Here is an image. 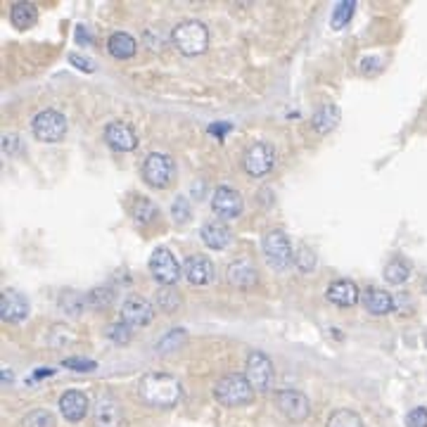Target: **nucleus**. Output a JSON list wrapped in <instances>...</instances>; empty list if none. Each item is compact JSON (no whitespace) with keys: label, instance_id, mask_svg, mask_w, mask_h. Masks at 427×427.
Returning a JSON list of instances; mask_svg holds the SVG:
<instances>
[{"label":"nucleus","instance_id":"1","mask_svg":"<svg viewBox=\"0 0 427 427\" xmlns=\"http://www.w3.org/2000/svg\"><path fill=\"white\" fill-rule=\"evenodd\" d=\"M138 397L154 408H174L183 397L181 382L169 373H147L138 382Z\"/></svg>","mask_w":427,"mask_h":427},{"label":"nucleus","instance_id":"2","mask_svg":"<svg viewBox=\"0 0 427 427\" xmlns=\"http://www.w3.org/2000/svg\"><path fill=\"white\" fill-rule=\"evenodd\" d=\"M214 397H216V401H219L221 406L240 408V406L252 403L254 387L249 385L247 375L230 373V375H224V378L214 385Z\"/></svg>","mask_w":427,"mask_h":427},{"label":"nucleus","instance_id":"3","mask_svg":"<svg viewBox=\"0 0 427 427\" xmlns=\"http://www.w3.org/2000/svg\"><path fill=\"white\" fill-rule=\"evenodd\" d=\"M171 43L188 57L202 55L209 48V29L197 19H183L171 31Z\"/></svg>","mask_w":427,"mask_h":427},{"label":"nucleus","instance_id":"4","mask_svg":"<svg viewBox=\"0 0 427 427\" xmlns=\"http://www.w3.org/2000/svg\"><path fill=\"white\" fill-rule=\"evenodd\" d=\"M262 247H264L266 262L273 266L275 271H285L287 266L295 262V252H292L290 237H287L280 228H273L266 233L262 240Z\"/></svg>","mask_w":427,"mask_h":427},{"label":"nucleus","instance_id":"5","mask_svg":"<svg viewBox=\"0 0 427 427\" xmlns=\"http://www.w3.org/2000/svg\"><path fill=\"white\" fill-rule=\"evenodd\" d=\"M31 131L41 143H60L66 133V116L57 109H41L33 116Z\"/></svg>","mask_w":427,"mask_h":427},{"label":"nucleus","instance_id":"6","mask_svg":"<svg viewBox=\"0 0 427 427\" xmlns=\"http://www.w3.org/2000/svg\"><path fill=\"white\" fill-rule=\"evenodd\" d=\"M247 368H245V375L249 380V385L254 387V392H266L273 387L275 382V368H273V361L266 356L264 352H252L247 356Z\"/></svg>","mask_w":427,"mask_h":427},{"label":"nucleus","instance_id":"7","mask_svg":"<svg viewBox=\"0 0 427 427\" xmlns=\"http://www.w3.org/2000/svg\"><path fill=\"white\" fill-rule=\"evenodd\" d=\"M143 181L147 183L149 188H166L171 183L176 174V166H174V159L164 152H152L145 157L143 162Z\"/></svg>","mask_w":427,"mask_h":427},{"label":"nucleus","instance_id":"8","mask_svg":"<svg viewBox=\"0 0 427 427\" xmlns=\"http://www.w3.org/2000/svg\"><path fill=\"white\" fill-rule=\"evenodd\" d=\"M275 408L285 415L290 423H304V420L311 415V403H309V397L299 390H280L275 392L273 397Z\"/></svg>","mask_w":427,"mask_h":427},{"label":"nucleus","instance_id":"9","mask_svg":"<svg viewBox=\"0 0 427 427\" xmlns=\"http://www.w3.org/2000/svg\"><path fill=\"white\" fill-rule=\"evenodd\" d=\"M93 427H124V408L112 392H100L93 401Z\"/></svg>","mask_w":427,"mask_h":427},{"label":"nucleus","instance_id":"10","mask_svg":"<svg viewBox=\"0 0 427 427\" xmlns=\"http://www.w3.org/2000/svg\"><path fill=\"white\" fill-rule=\"evenodd\" d=\"M275 164V147L271 143H254L245 149L242 157V169L247 171L252 179H262L269 174Z\"/></svg>","mask_w":427,"mask_h":427},{"label":"nucleus","instance_id":"11","mask_svg":"<svg viewBox=\"0 0 427 427\" xmlns=\"http://www.w3.org/2000/svg\"><path fill=\"white\" fill-rule=\"evenodd\" d=\"M149 271H152L154 278L166 287V285H176V282H179L183 266H179L176 257L171 254V249L157 247L152 252V257H149Z\"/></svg>","mask_w":427,"mask_h":427},{"label":"nucleus","instance_id":"12","mask_svg":"<svg viewBox=\"0 0 427 427\" xmlns=\"http://www.w3.org/2000/svg\"><path fill=\"white\" fill-rule=\"evenodd\" d=\"M154 318V304L140 295H131L121 304V320L131 328H145Z\"/></svg>","mask_w":427,"mask_h":427},{"label":"nucleus","instance_id":"13","mask_svg":"<svg viewBox=\"0 0 427 427\" xmlns=\"http://www.w3.org/2000/svg\"><path fill=\"white\" fill-rule=\"evenodd\" d=\"M212 209L221 221L237 219L242 214V197L235 188L230 185H219L212 195Z\"/></svg>","mask_w":427,"mask_h":427},{"label":"nucleus","instance_id":"14","mask_svg":"<svg viewBox=\"0 0 427 427\" xmlns=\"http://www.w3.org/2000/svg\"><path fill=\"white\" fill-rule=\"evenodd\" d=\"M183 273H185L190 285L204 287V285H209V282H214L216 266L207 254H192V257H188L185 264H183Z\"/></svg>","mask_w":427,"mask_h":427},{"label":"nucleus","instance_id":"15","mask_svg":"<svg viewBox=\"0 0 427 427\" xmlns=\"http://www.w3.org/2000/svg\"><path fill=\"white\" fill-rule=\"evenodd\" d=\"M105 143L116 152H133L138 147V136L126 121H109L105 126Z\"/></svg>","mask_w":427,"mask_h":427},{"label":"nucleus","instance_id":"16","mask_svg":"<svg viewBox=\"0 0 427 427\" xmlns=\"http://www.w3.org/2000/svg\"><path fill=\"white\" fill-rule=\"evenodd\" d=\"M29 316V299L21 295L19 290H5L0 295V318L5 323H21Z\"/></svg>","mask_w":427,"mask_h":427},{"label":"nucleus","instance_id":"17","mask_svg":"<svg viewBox=\"0 0 427 427\" xmlns=\"http://www.w3.org/2000/svg\"><path fill=\"white\" fill-rule=\"evenodd\" d=\"M88 408H91V401L79 390H66L60 397V413H62L66 423H81L88 415Z\"/></svg>","mask_w":427,"mask_h":427},{"label":"nucleus","instance_id":"18","mask_svg":"<svg viewBox=\"0 0 427 427\" xmlns=\"http://www.w3.org/2000/svg\"><path fill=\"white\" fill-rule=\"evenodd\" d=\"M226 278L237 290H252V287L259 285V273L249 259H235L226 271Z\"/></svg>","mask_w":427,"mask_h":427},{"label":"nucleus","instance_id":"19","mask_svg":"<svg viewBox=\"0 0 427 427\" xmlns=\"http://www.w3.org/2000/svg\"><path fill=\"white\" fill-rule=\"evenodd\" d=\"M199 235H202L204 245L212 247V249H219V252H224V249L228 247L230 240H233L230 228H228V226H226L221 219L207 221V224L202 226V230H199Z\"/></svg>","mask_w":427,"mask_h":427},{"label":"nucleus","instance_id":"20","mask_svg":"<svg viewBox=\"0 0 427 427\" xmlns=\"http://www.w3.org/2000/svg\"><path fill=\"white\" fill-rule=\"evenodd\" d=\"M363 307L365 311L373 316H385L394 311V297L387 290H380V287H368L363 292Z\"/></svg>","mask_w":427,"mask_h":427},{"label":"nucleus","instance_id":"21","mask_svg":"<svg viewBox=\"0 0 427 427\" xmlns=\"http://www.w3.org/2000/svg\"><path fill=\"white\" fill-rule=\"evenodd\" d=\"M328 302L340 309H349L358 302V287L352 280H335L328 287Z\"/></svg>","mask_w":427,"mask_h":427},{"label":"nucleus","instance_id":"22","mask_svg":"<svg viewBox=\"0 0 427 427\" xmlns=\"http://www.w3.org/2000/svg\"><path fill=\"white\" fill-rule=\"evenodd\" d=\"M107 50L116 60H131L138 50V41L126 31H114L112 36L107 38Z\"/></svg>","mask_w":427,"mask_h":427},{"label":"nucleus","instance_id":"23","mask_svg":"<svg viewBox=\"0 0 427 427\" xmlns=\"http://www.w3.org/2000/svg\"><path fill=\"white\" fill-rule=\"evenodd\" d=\"M340 116H342V112H340V107H337V105H320L318 109H316L314 112V116H311V126H314V131L316 133H330L332 129H335L337 124H340Z\"/></svg>","mask_w":427,"mask_h":427},{"label":"nucleus","instance_id":"24","mask_svg":"<svg viewBox=\"0 0 427 427\" xmlns=\"http://www.w3.org/2000/svg\"><path fill=\"white\" fill-rule=\"evenodd\" d=\"M10 21L17 26V29H31L38 21V8L33 3H15L12 10H10Z\"/></svg>","mask_w":427,"mask_h":427},{"label":"nucleus","instance_id":"25","mask_svg":"<svg viewBox=\"0 0 427 427\" xmlns=\"http://www.w3.org/2000/svg\"><path fill=\"white\" fill-rule=\"evenodd\" d=\"M408 275H411V264H408L403 257H394L390 264L385 266V280L392 282V285H401V282H406Z\"/></svg>","mask_w":427,"mask_h":427},{"label":"nucleus","instance_id":"26","mask_svg":"<svg viewBox=\"0 0 427 427\" xmlns=\"http://www.w3.org/2000/svg\"><path fill=\"white\" fill-rule=\"evenodd\" d=\"M157 307L162 309L164 314H176L183 307V295L176 290L174 285L159 287L157 292Z\"/></svg>","mask_w":427,"mask_h":427},{"label":"nucleus","instance_id":"27","mask_svg":"<svg viewBox=\"0 0 427 427\" xmlns=\"http://www.w3.org/2000/svg\"><path fill=\"white\" fill-rule=\"evenodd\" d=\"M131 214H133V219H136V224H149V221L157 219L159 207L152 202V199H147V197H136Z\"/></svg>","mask_w":427,"mask_h":427},{"label":"nucleus","instance_id":"28","mask_svg":"<svg viewBox=\"0 0 427 427\" xmlns=\"http://www.w3.org/2000/svg\"><path fill=\"white\" fill-rule=\"evenodd\" d=\"M86 302H88V307L98 309V311H102V309H109V307H112V302H114V290H112V287H107V285L93 287V290L88 292Z\"/></svg>","mask_w":427,"mask_h":427},{"label":"nucleus","instance_id":"29","mask_svg":"<svg viewBox=\"0 0 427 427\" xmlns=\"http://www.w3.org/2000/svg\"><path fill=\"white\" fill-rule=\"evenodd\" d=\"M325 427H363V418L352 408H340L330 415Z\"/></svg>","mask_w":427,"mask_h":427},{"label":"nucleus","instance_id":"30","mask_svg":"<svg viewBox=\"0 0 427 427\" xmlns=\"http://www.w3.org/2000/svg\"><path fill=\"white\" fill-rule=\"evenodd\" d=\"M188 342V332L183 328H176V330H169L166 335L159 340L157 345V352L159 354H166V352H174V349H181L183 345Z\"/></svg>","mask_w":427,"mask_h":427},{"label":"nucleus","instance_id":"31","mask_svg":"<svg viewBox=\"0 0 427 427\" xmlns=\"http://www.w3.org/2000/svg\"><path fill=\"white\" fill-rule=\"evenodd\" d=\"M105 335H107V340H112L114 345L124 347V345H129V342H131V337H133V328H131V325H126L124 320H119V323L107 325V330H105Z\"/></svg>","mask_w":427,"mask_h":427},{"label":"nucleus","instance_id":"32","mask_svg":"<svg viewBox=\"0 0 427 427\" xmlns=\"http://www.w3.org/2000/svg\"><path fill=\"white\" fill-rule=\"evenodd\" d=\"M21 425L24 427H55L57 423H55V415L46 411V408H33V411L24 415V423Z\"/></svg>","mask_w":427,"mask_h":427},{"label":"nucleus","instance_id":"33","mask_svg":"<svg viewBox=\"0 0 427 427\" xmlns=\"http://www.w3.org/2000/svg\"><path fill=\"white\" fill-rule=\"evenodd\" d=\"M354 10H356V3H354V0H342V3H337L335 12H332V29H342V26L352 19Z\"/></svg>","mask_w":427,"mask_h":427},{"label":"nucleus","instance_id":"34","mask_svg":"<svg viewBox=\"0 0 427 427\" xmlns=\"http://www.w3.org/2000/svg\"><path fill=\"white\" fill-rule=\"evenodd\" d=\"M295 264H297V269L302 271V273H311V271L316 269V252L311 247L302 245L295 252Z\"/></svg>","mask_w":427,"mask_h":427},{"label":"nucleus","instance_id":"35","mask_svg":"<svg viewBox=\"0 0 427 427\" xmlns=\"http://www.w3.org/2000/svg\"><path fill=\"white\" fill-rule=\"evenodd\" d=\"M171 216H174L176 224H185L190 219V202L185 197H176L171 204Z\"/></svg>","mask_w":427,"mask_h":427},{"label":"nucleus","instance_id":"36","mask_svg":"<svg viewBox=\"0 0 427 427\" xmlns=\"http://www.w3.org/2000/svg\"><path fill=\"white\" fill-rule=\"evenodd\" d=\"M406 427H427V408L415 406L406 413Z\"/></svg>","mask_w":427,"mask_h":427},{"label":"nucleus","instance_id":"37","mask_svg":"<svg viewBox=\"0 0 427 427\" xmlns=\"http://www.w3.org/2000/svg\"><path fill=\"white\" fill-rule=\"evenodd\" d=\"M62 365L71 370H81V373H91V370L98 368V363L91 361V358H66Z\"/></svg>","mask_w":427,"mask_h":427},{"label":"nucleus","instance_id":"38","mask_svg":"<svg viewBox=\"0 0 427 427\" xmlns=\"http://www.w3.org/2000/svg\"><path fill=\"white\" fill-rule=\"evenodd\" d=\"M3 149L8 154H19L21 149H24V145H19V140H17L15 133H8V136L3 138Z\"/></svg>","mask_w":427,"mask_h":427},{"label":"nucleus","instance_id":"39","mask_svg":"<svg viewBox=\"0 0 427 427\" xmlns=\"http://www.w3.org/2000/svg\"><path fill=\"white\" fill-rule=\"evenodd\" d=\"M69 60H71V64L79 66V69H83V71H93V69H96V64L88 62V57H83V55L71 53V55H69Z\"/></svg>","mask_w":427,"mask_h":427},{"label":"nucleus","instance_id":"40","mask_svg":"<svg viewBox=\"0 0 427 427\" xmlns=\"http://www.w3.org/2000/svg\"><path fill=\"white\" fill-rule=\"evenodd\" d=\"M230 129H233L230 124H212V126H209V133H212V136H216V138H224Z\"/></svg>","mask_w":427,"mask_h":427},{"label":"nucleus","instance_id":"41","mask_svg":"<svg viewBox=\"0 0 427 427\" xmlns=\"http://www.w3.org/2000/svg\"><path fill=\"white\" fill-rule=\"evenodd\" d=\"M76 41H79L81 46H88V43H91V36H88L86 26H79V29H76Z\"/></svg>","mask_w":427,"mask_h":427},{"label":"nucleus","instance_id":"42","mask_svg":"<svg viewBox=\"0 0 427 427\" xmlns=\"http://www.w3.org/2000/svg\"><path fill=\"white\" fill-rule=\"evenodd\" d=\"M423 290H425V292H427V278H425V280H423Z\"/></svg>","mask_w":427,"mask_h":427}]
</instances>
